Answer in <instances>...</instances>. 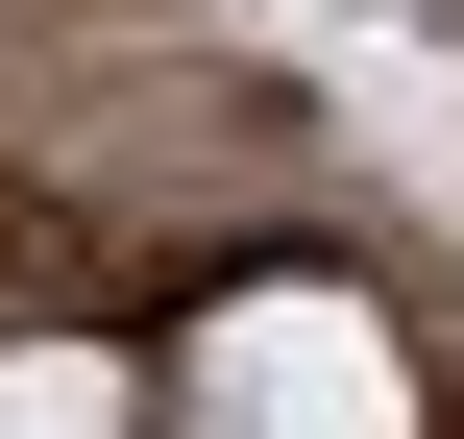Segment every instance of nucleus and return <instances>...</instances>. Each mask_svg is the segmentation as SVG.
<instances>
[{
    "instance_id": "f03ea898",
    "label": "nucleus",
    "mask_w": 464,
    "mask_h": 439,
    "mask_svg": "<svg viewBox=\"0 0 464 439\" xmlns=\"http://www.w3.org/2000/svg\"><path fill=\"white\" fill-rule=\"evenodd\" d=\"M122 342H0V439H122Z\"/></svg>"
},
{
    "instance_id": "f257e3e1",
    "label": "nucleus",
    "mask_w": 464,
    "mask_h": 439,
    "mask_svg": "<svg viewBox=\"0 0 464 439\" xmlns=\"http://www.w3.org/2000/svg\"><path fill=\"white\" fill-rule=\"evenodd\" d=\"M171 439H416V367H392V318H367V293L269 269V293H220V318H196Z\"/></svg>"
}]
</instances>
